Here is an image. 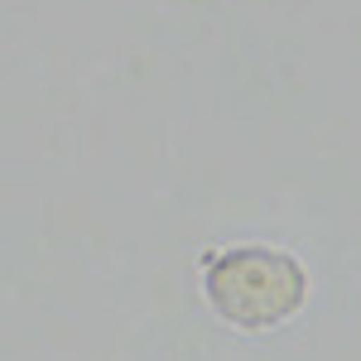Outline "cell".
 I'll return each mask as SVG.
<instances>
[{
  "label": "cell",
  "instance_id": "1",
  "mask_svg": "<svg viewBox=\"0 0 361 361\" xmlns=\"http://www.w3.org/2000/svg\"><path fill=\"white\" fill-rule=\"evenodd\" d=\"M202 299L236 333H275L308 304V270L294 250L236 241L202 255Z\"/></svg>",
  "mask_w": 361,
  "mask_h": 361
}]
</instances>
